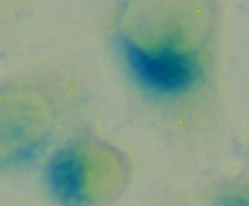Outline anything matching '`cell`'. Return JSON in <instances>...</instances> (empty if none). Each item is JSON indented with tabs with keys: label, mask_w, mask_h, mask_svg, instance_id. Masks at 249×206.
Here are the masks:
<instances>
[{
	"label": "cell",
	"mask_w": 249,
	"mask_h": 206,
	"mask_svg": "<svg viewBox=\"0 0 249 206\" xmlns=\"http://www.w3.org/2000/svg\"><path fill=\"white\" fill-rule=\"evenodd\" d=\"M124 51L131 69L151 89L179 91L196 77L195 62L187 56L169 48L151 53L125 41Z\"/></svg>",
	"instance_id": "cell-1"
}]
</instances>
